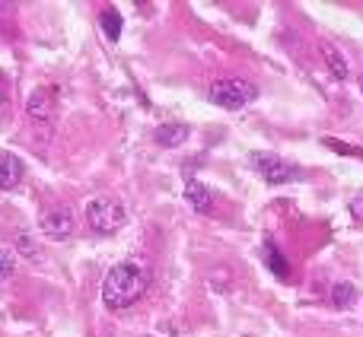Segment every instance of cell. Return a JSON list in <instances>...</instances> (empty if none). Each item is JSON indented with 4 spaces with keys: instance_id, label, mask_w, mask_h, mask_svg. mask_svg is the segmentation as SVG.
Listing matches in <instances>:
<instances>
[{
    "instance_id": "obj_1",
    "label": "cell",
    "mask_w": 363,
    "mask_h": 337,
    "mask_svg": "<svg viewBox=\"0 0 363 337\" xmlns=\"http://www.w3.org/2000/svg\"><path fill=\"white\" fill-rule=\"evenodd\" d=\"M147 293V270L134 261H121L102 280V302L115 312L121 309H131L140 296Z\"/></svg>"
},
{
    "instance_id": "obj_2",
    "label": "cell",
    "mask_w": 363,
    "mask_h": 337,
    "mask_svg": "<svg viewBox=\"0 0 363 337\" xmlns=\"http://www.w3.org/2000/svg\"><path fill=\"white\" fill-rule=\"evenodd\" d=\"M128 223V210L115 198H93L86 204V226L99 236H112Z\"/></svg>"
},
{
    "instance_id": "obj_3",
    "label": "cell",
    "mask_w": 363,
    "mask_h": 337,
    "mask_svg": "<svg viewBox=\"0 0 363 337\" xmlns=\"http://www.w3.org/2000/svg\"><path fill=\"white\" fill-rule=\"evenodd\" d=\"M255 96H258V89L252 86L249 80H236V76H226V80H213L211 86H207V99H211L213 105L226 108V112H236V108L249 105Z\"/></svg>"
},
{
    "instance_id": "obj_4",
    "label": "cell",
    "mask_w": 363,
    "mask_h": 337,
    "mask_svg": "<svg viewBox=\"0 0 363 337\" xmlns=\"http://www.w3.org/2000/svg\"><path fill=\"white\" fill-rule=\"evenodd\" d=\"M252 163H255V168L262 172V178L268 181V185H287V181H300L303 178L300 168L284 163V159L274 156V153H255Z\"/></svg>"
},
{
    "instance_id": "obj_5",
    "label": "cell",
    "mask_w": 363,
    "mask_h": 337,
    "mask_svg": "<svg viewBox=\"0 0 363 337\" xmlns=\"http://www.w3.org/2000/svg\"><path fill=\"white\" fill-rule=\"evenodd\" d=\"M38 223H42V232L48 239H67L74 232V213H70V207H51L42 213Z\"/></svg>"
},
{
    "instance_id": "obj_6",
    "label": "cell",
    "mask_w": 363,
    "mask_h": 337,
    "mask_svg": "<svg viewBox=\"0 0 363 337\" xmlns=\"http://www.w3.org/2000/svg\"><path fill=\"white\" fill-rule=\"evenodd\" d=\"M26 115H29L32 121H38V125H45V121L55 118V96H51V89H32L29 99H26Z\"/></svg>"
},
{
    "instance_id": "obj_7",
    "label": "cell",
    "mask_w": 363,
    "mask_h": 337,
    "mask_svg": "<svg viewBox=\"0 0 363 337\" xmlns=\"http://www.w3.org/2000/svg\"><path fill=\"white\" fill-rule=\"evenodd\" d=\"M26 168L16 153H0V191H13L23 181Z\"/></svg>"
},
{
    "instance_id": "obj_8",
    "label": "cell",
    "mask_w": 363,
    "mask_h": 337,
    "mask_svg": "<svg viewBox=\"0 0 363 337\" xmlns=\"http://www.w3.org/2000/svg\"><path fill=\"white\" fill-rule=\"evenodd\" d=\"M185 200L194 207L198 213H211L213 210V194H211V188L204 185V181H198V178H191L185 185Z\"/></svg>"
},
{
    "instance_id": "obj_9",
    "label": "cell",
    "mask_w": 363,
    "mask_h": 337,
    "mask_svg": "<svg viewBox=\"0 0 363 337\" xmlns=\"http://www.w3.org/2000/svg\"><path fill=\"white\" fill-rule=\"evenodd\" d=\"M322 57H325V64H328V70L335 74V80H347L351 76V67H347V61H345V55H341L335 45H328V42H322Z\"/></svg>"
},
{
    "instance_id": "obj_10",
    "label": "cell",
    "mask_w": 363,
    "mask_h": 337,
    "mask_svg": "<svg viewBox=\"0 0 363 337\" xmlns=\"http://www.w3.org/2000/svg\"><path fill=\"white\" fill-rule=\"evenodd\" d=\"M262 258H264V264H268L271 270H274L277 277H287L290 274V264H287V258L277 251V245L274 242H264L262 245Z\"/></svg>"
},
{
    "instance_id": "obj_11",
    "label": "cell",
    "mask_w": 363,
    "mask_h": 337,
    "mask_svg": "<svg viewBox=\"0 0 363 337\" xmlns=\"http://www.w3.org/2000/svg\"><path fill=\"white\" fill-rule=\"evenodd\" d=\"M99 25H102V32H106L108 42H118L121 38V13L115 10V6H106V10H102Z\"/></svg>"
},
{
    "instance_id": "obj_12",
    "label": "cell",
    "mask_w": 363,
    "mask_h": 337,
    "mask_svg": "<svg viewBox=\"0 0 363 337\" xmlns=\"http://www.w3.org/2000/svg\"><path fill=\"white\" fill-rule=\"evenodd\" d=\"M354 302H357V287L354 283H335L332 287V306L335 309H351Z\"/></svg>"
},
{
    "instance_id": "obj_13",
    "label": "cell",
    "mask_w": 363,
    "mask_h": 337,
    "mask_svg": "<svg viewBox=\"0 0 363 337\" xmlns=\"http://www.w3.org/2000/svg\"><path fill=\"white\" fill-rule=\"evenodd\" d=\"M185 137H188V127L185 125H163V127H157V140L163 147H179Z\"/></svg>"
},
{
    "instance_id": "obj_14",
    "label": "cell",
    "mask_w": 363,
    "mask_h": 337,
    "mask_svg": "<svg viewBox=\"0 0 363 337\" xmlns=\"http://www.w3.org/2000/svg\"><path fill=\"white\" fill-rule=\"evenodd\" d=\"M16 251L23 258H29V261H42V249H38V242L29 236V232H19L16 236Z\"/></svg>"
},
{
    "instance_id": "obj_15",
    "label": "cell",
    "mask_w": 363,
    "mask_h": 337,
    "mask_svg": "<svg viewBox=\"0 0 363 337\" xmlns=\"http://www.w3.org/2000/svg\"><path fill=\"white\" fill-rule=\"evenodd\" d=\"M13 270H16V258H13V251L0 249V280L13 277Z\"/></svg>"
}]
</instances>
